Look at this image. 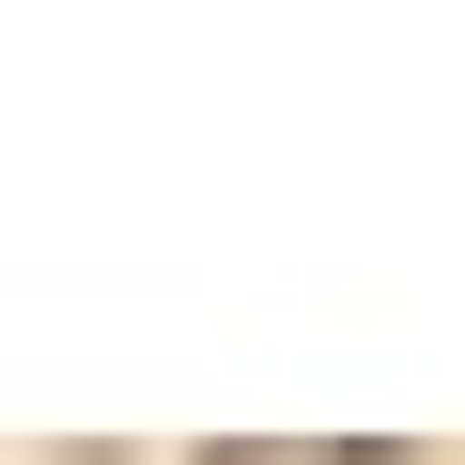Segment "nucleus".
Instances as JSON below:
<instances>
[{"instance_id": "nucleus-1", "label": "nucleus", "mask_w": 465, "mask_h": 465, "mask_svg": "<svg viewBox=\"0 0 465 465\" xmlns=\"http://www.w3.org/2000/svg\"><path fill=\"white\" fill-rule=\"evenodd\" d=\"M202 465H403L388 434H217Z\"/></svg>"}]
</instances>
